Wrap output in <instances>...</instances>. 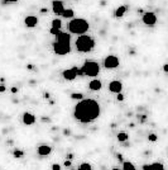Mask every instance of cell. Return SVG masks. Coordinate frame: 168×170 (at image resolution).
Listing matches in <instances>:
<instances>
[{"label":"cell","mask_w":168,"mask_h":170,"mask_svg":"<svg viewBox=\"0 0 168 170\" xmlns=\"http://www.w3.org/2000/svg\"><path fill=\"white\" fill-rule=\"evenodd\" d=\"M73 116L81 123H90L100 116V105L94 99H81L75 107Z\"/></svg>","instance_id":"1"},{"label":"cell","mask_w":168,"mask_h":170,"mask_svg":"<svg viewBox=\"0 0 168 170\" xmlns=\"http://www.w3.org/2000/svg\"><path fill=\"white\" fill-rule=\"evenodd\" d=\"M89 22L82 19V18H76V19H72L68 24V31L73 34H84L87 32L89 29Z\"/></svg>","instance_id":"2"},{"label":"cell","mask_w":168,"mask_h":170,"mask_svg":"<svg viewBox=\"0 0 168 170\" xmlns=\"http://www.w3.org/2000/svg\"><path fill=\"white\" fill-rule=\"evenodd\" d=\"M94 47H95V41L90 36L81 34L76 40V48L79 52H90Z\"/></svg>","instance_id":"3"},{"label":"cell","mask_w":168,"mask_h":170,"mask_svg":"<svg viewBox=\"0 0 168 170\" xmlns=\"http://www.w3.org/2000/svg\"><path fill=\"white\" fill-rule=\"evenodd\" d=\"M100 71V66L98 62L95 61H86L82 67L79 70V75H86V76H91L94 78L99 74Z\"/></svg>","instance_id":"4"},{"label":"cell","mask_w":168,"mask_h":170,"mask_svg":"<svg viewBox=\"0 0 168 170\" xmlns=\"http://www.w3.org/2000/svg\"><path fill=\"white\" fill-rule=\"evenodd\" d=\"M53 50H54V52L57 53V55L63 56V55H67L71 51V47H70V43H67V42L56 41L53 43Z\"/></svg>","instance_id":"5"},{"label":"cell","mask_w":168,"mask_h":170,"mask_svg":"<svg viewBox=\"0 0 168 170\" xmlns=\"http://www.w3.org/2000/svg\"><path fill=\"white\" fill-rule=\"evenodd\" d=\"M104 66L106 69H115L119 66V59L114 55H109L104 60Z\"/></svg>","instance_id":"6"},{"label":"cell","mask_w":168,"mask_h":170,"mask_svg":"<svg viewBox=\"0 0 168 170\" xmlns=\"http://www.w3.org/2000/svg\"><path fill=\"white\" fill-rule=\"evenodd\" d=\"M157 22V17L154 13H151V12H148V13H144L143 15V23L145 26H149V27H153Z\"/></svg>","instance_id":"7"},{"label":"cell","mask_w":168,"mask_h":170,"mask_svg":"<svg viewBox=\"0 0 168 170\" xmlns=\"http://www.w3.org/2000/svg\"><path fill=\"white\" fill-rule=\"evenodd\" d=\"M62 75H63V78H65L66 80H73V79L79 75V69H76V67L67 69V70H65V71L62 72Z\"/></svg>","instance_id":"8"},{"label":"cell","mask_w":168,"mask_h":170,"mask_svg":"<svg viewBox=\"0 0 168 170\" xmlns=\"http://www.w3.org/2000/svg\"><path fill=\"white\" fill-rule=\"evenodd\" d=\"M52 10L54 14H62L65 12V7L61 0H53L52 2Z\"/></svg>","instance_id":"9"},{"label":"cell","mask_w":168,"mask_h":170,"mask_svg":"<svg viewBox=\"0 0 168 170\" xmlns=\"http://www.w3.org/2000/svg\"><path fill=\"white\" fill-rule=\"evenodd\" d=\"M121 89H123V84L120 81H118V80H114V81H111L109 84V90L111 93H114V94H120Z\"/></svg>","instance_id":"10"},{"label":"cell","mask_w":168,"mask_h":170,"mask_svg":"<svg viewBox=\"0 0 168 170\" xmlns=\"http://www.w3.org/2000/svg\"><path fill=\"white\" fill-rule=\"evenodd\" d=\"M61 27H62V22L60 19H54L52 21V27H51V33L52 34H57L60 31H61Z\"/></svg>","instance_id":"11"},{"label":"cell","mask_w":168,"mask_h":170,"mask_svg":"<svg viewBox=\"0 0 168 170\" xmlns=\"http://www.w3.org/2000/svg\"><path fill=\"white\" fill-rule=\"evenodd\" d=\"M24 23H25L27 27L33 28V27H35L37 24H38V19H37V17H34V15H28L24 19Z\"/></svg>","instance_id":"12"},{"label":"cell","mask_w":168,"mask_h":170,"mask_svg":"<svg viewBox=\"0 0 168 170\" xmlns=\"http://www.w3.org/2000/svg\"><path fill=\"white\" fill-rule=\"evenodd\" d=\"M37 151H38V155H41V156H47V155L51 154L52 147H51V146H47V145H41Z\"/></svg>","instance_id":"13"},{"label":"cell","mask_w":168,"mask_h":170,"mask_svg":"<svg viewBox=\"0 0 168 170\" xmlns=\"http://www.w3.org/2000/svg\"><path fill=\"white\" fill-rule=\"evenodd\" d=\"M35 122V117L32 114V113H24L23 114V123L27 126H30Z\"/></svg>","instance_id":"14"},{"label":"cell","mask_w":168,"mask_h":170,"mask_svg":"<svg viewBox=\"0 0 168 170\" xmlns=\"http://www.w3.org/2000/svg\"><path fill=\"white\" fill-rule=\"evenodd\" d=\"M143 170H164V166L161 163H154L149 165H143Z\"/></svg>","instance_id":"15"},{"label":"cell","mask_w":168,"mask_h":170,"mask_svg":"<svg viewBox=\"0 0 168 170\" xmlns=\"http://www.w3.org/2000/svg\"><path fill=\"white\" fill-rule=\"evenodd\" d=\"M89 88H90L91 90H94V91H98V90H100V89L102 88V84H101L100 80L95 79V80H91V81H90Z\"/></svg>","instance_id":"16"},{"label":"cell","mask_w":168,"mask_h":170,"mask_svg":"<svg viewBox=\"0 0 168 170\" xmlns=\"http://www.w3.org/2000/svg\"><path fill=\"white\" fill-rule=\"evenodd\" d=\"M125 12H126V7H119V8L115 10V17H116V18H120V17H123V15L125 14Z\"/></svg>","instance_id":"17"},{"label":"cell","mask_w":168,"mask_h":170,"mask_svg":"<svg viewBox=\"0 0 168 170\" xmlns=\"http://www.w3.org/2000/svg\"><path fill=\"white\" fill-rule=\"evenodd\" d=\"M123 170H137V169H135V166H134L132 163L124 161V163H123Z\"/></svg>","instance_id":"18"},{"label":"cell","mask_w":168,"mask_h":170,"mask_svg":"<svg viewBox=\"0 0 168 170\" xmlns=\"http://www.w3.org/2000/svg\"><path fill=\"white\" fill-rule=\"evenodd\" d=\"M128 138H129V136H128V134H125V132L118 134V141L119 142H125V141H128Z\"/></svg>","instance_id":"19"},{"label":"cell","mask_w":168,"mask_h":170,"mask_svg":"<svg viewBox=\"0 0 168 170\" xmlns=\"http://www.w3.org/2000/svg\"><path fill=\"white\" fill-rule=\"evenodd\" d=\"M73 14H75V12H73L72 9H65V12L62 13V15H63L65 18H72Z\"/></svg>","instance_id":"20"},{"label":"cell","mask_w":168,"mask_h":170,"mask_svg":"<svg viewBox=\"0 0 168 170\" xmlns=\"http://www.w3.org/2000/svg\"><path fill=\"white\" fill-rule=\"evenodd\" d=\"M79 170H92V166H91L89 163H82V164L79 166Z\"/></svg>","instance_id":"21"},{"label":"cell","mask_w":168,"mask_h":170,"mask_svg":"<svg viewBox=\"0 0 168 170\" xmlns=\"http://www.w3.org/2000/svg\"><path fill=\"white\" fill-rule=\"evenodd\" d=\"M71 98L72 99H82V94H72V95H71Z\"/></svg>","instance_id":"22"},{"label":"cell","mask_w":168,"mask_h":170,"mask_svg":"<svg viewBox=\"0 0 168 170\" xmlns=\"http://www.w3.org/2000/svg\"><path fill=\"white\" fill-rule=\"evenodd\" d=\"M149 141H152V142H154V141H157V136L154 135V134H152V135H149Z\"/></svg>","instance_id":"23"},{"label":"cell","mask_w":168,"mask_h":170,"mask_svg":"<svg viewBox=\"0 0 168 170\" xmlns=\"http://www.w3.org/2000/svg\"><path fill=\"white\" fill-rule=\"evenodd\" d=\"M14 155H15V158H22V155H23V153H22V151H15V153H14Z\"/></svg>","instance_id":"24"},{"label":"cell","mask_w":168,"mask_h":170,"mask_svg":"<svg viewBox=\"0 0 168 170\" xmlns=\"http://www.w3.org/2000/svg\"><path fill=\"white\" fill-rule=\"evenodd\" d=\"M52 170H61V166H60L58 164H54V165L52 166Z\"/></svg>","instance_id":"25"},{"label":"cell","mask_w":168,"mask_h":170,"mask_svg":"<svg viewBox=\"0 0 168 170\" xmlns=\"http://www.w3.org/2000/svg\"><path fill=\"white\" fill-rule=\"evenodd\" d=\"M5 90H7V88L4 85H0V93H4Z\"/></svg>","instance_id":"26"},{"label":"cell","mask_w":168,"mask_h":170,"mask_svg":"<svg viewBox=\"0 0 168 170\" xmlns=\"http://www.w3.org/2000/svg\"><path fill=\"white\" fill-rule=\"evenodd\" d=\"M118 99H119V100H123V99H124V98H123V95H121V94H119V95H118Z\"/></svg>","instance_id":"27"},{"label":"cell","mask_w":168,"mask_h":170,"mask_svg":"<svg viewBox=\"0 0 168 170\" xmlns=\"http://www.w3.org/2000/svg\"><path fill=\"white\" fill-rule=\"evenodd\" d=\"M15 2H18V0H7V3H15Z\"/></svg>","instance_id":"28"},{"label":"cell","mask_w":168,"mask_h":170,"mask_svg":"<svg viewBox=\"0 0 168 170\" xmlns=\"http://www.w3.org/2000/svg\"><path fill=\"white\" fill-rule=\"evenodd\" d=\"M163 70L167 72V70H168V66H167V64H164V67H163Z\"/></svg>","instance_id":"29"},{"label":"cell","mask_w":168,"mask_h":170,"mask_svg":"<svg viewBox=\"0 0 168 170\" xmlns=\"http://www.w3.org/2000/svg\"><path fill=\"white\" fill-rule=\"evenodd\" d=\"M16 91H18L16 88H11V93H16Z\"/></svg>","instance_id":"30"},{"label":"cell","mask_w":168,"mask_h":170,"mask_svg":"<svg viewBox=\"0 0 168 170\" xmlns=\"http://www.w3.org/2000/svg\"><path fill=\"white\" fill-rule=\"evenodd\" d=\"M113 170H123V169H116V168H115V169H113Z\"/></svg>","instance_id":"31"}]
</instances>
